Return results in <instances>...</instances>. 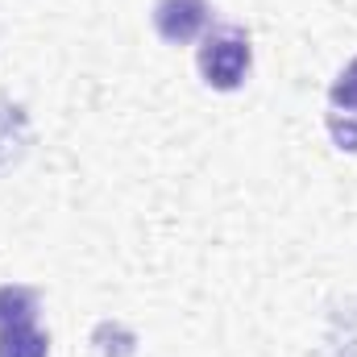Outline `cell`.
Returning <instances> with one entry per match:
<instances>
[{"mask_svg":"<svg viewBox=\"0 0 357 357\" xmlns=\"http://www.w3.org/2000/svg\"><path fill=\"white\" fill-rule=\"evenodd\" d=\"M328 104H333V112H349V116H357V59L333 79Z\"/></svg>","mask_w":357,"mask_h":357,"instance_id":"5","label":"cell"},{"mask_svg":"<svg viewBox=\"0 0 357 357\" xmlns=\"http://www.w3.org/2000/svg\"><path fill=\"white\" fill-rule=\"evenodd\" d=\"M50 341L38 324H13L0 333V357H46Z\"/></svg>","mask_w":357,"mask_h":357,"instance_id":"4","label":"cell"},{"mask_svg":"<svg viewBox=\"0 0 357 357\" xmlns=\"http://www.w3.org/2000/svg\"><path fill=\"white\" fill-rule=\"evenodd\" d=\"M328 133L341 150H354L357 154V116L349 112H328Z\"/></svg>","mask_w":357,"mask_h":357,"instance_id":"6","label":"cell"},{"mask_svg":"<svg viewBox=\"0 0 357 357\" xmlns=\"http://www.w3.org/2000/svg\"><path fill=\"white\" fill-rule=\"evenodd\" d=\"M250 63H254V50H250V38L233 25L225 29H212L199 46V75L204 84L216 91H237L250 75Z\"/></svg>","mask_w":357,"mask_h":357,"instance_id":"1","label":"cell"},{"mask_svg":"<svg viewBox=\"0 0 357 357\" xmlns=\"http://www.w3.org/2000/svg\"><path fill=\"white\" fill-rule=\"evenodd\" d=\"M208 21H212L208 0H154V29L171 46L195 42L208 29Z\"/></svg>","mask_w":357,"mask_h":357,"instance_id":"2","label":"cell"},{"mask_svg":"<svg viewBox=\"0 0 357 357\" xmlns=\"http://www.w3.org/2000/svg\"><path fill=\"white\" fill-rule=\"evenodd\" d=\"M33 320H38V291L21 282L0 287V333L13 324H33Z\"/></svg>","mask_w":357,"mask_h":357,"instance_id":"3","label":"cell"}]
</instances>
